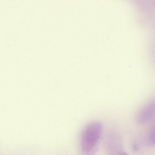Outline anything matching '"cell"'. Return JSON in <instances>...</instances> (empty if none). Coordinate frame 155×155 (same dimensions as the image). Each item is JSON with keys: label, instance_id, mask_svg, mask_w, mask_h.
I'll use <instances>...</instances> for the list:
<instances>
[{"label": "cell", "instance_id": "cell-3", "mask_svg": "<svg viewBox=\"0 0 155 155\" xmlns=\"http://www.w3.org/2000/svg\"><path fill=\"white\" fill-rule=\"evenodd\" d=\"M147 143L149 146H152L155 143V130H151L148 134L147 138Z\"/></svg>", "mask_w": 155, "mask_h": 155}, {"label": "cell", "instance_id": "cell-4", "mask_svg": "<svg viewBox=\"0 0 155 155\" xmlns=\"http://www.w3.org/2000/svg\"><path fill=\"white\" fill-rule=\"evenodd\" d=\"M117 155H128L126 152H121L120 153L117 154Z\"/></svg>", "mask_w": 155, "mask_h": 155}, {"label": "cell", "instance_id": "cell-2", "mask_svg": "<svg viewBox=\"0 0 155 155\" xmlns=\"http://www.w3.org/2000/svg\"><path fill=\"white\" fill-rule=\"evenodd\" d=\"M155 109V103L153 102H149L143 106L136 114V122L138 124H142L150 120L154 115Z\"/></svg>", "mask_w": 155, "mask_h": 155}, {"label": "cell", "instance_id": "cell-1", "mask_svg": "<svg viewBox=\"0 0 155 155\" xmlns=\"http://www.w3.org/2000/svg\"><path fill=\"white\" fill-rule=\"evenodd\" d=\"M102 130V125L98 121L91 122L84 127L80 140L81 155L95 154Z\"/></svg>", "mask_w": 155, "mask_h": 155}]
</instances>
